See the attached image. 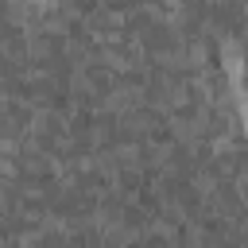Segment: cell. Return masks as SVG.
Listing matches in <instances>:
<instances>
[{
	"label": "cell",
	"instance_id": "obj_1",
	"mask_svg": "<svg viewBox=\"0 0 248 248\" xmlns=\"http://www.w3.org/2000/svg\"><path fill=\"white\" fill-rule=\"evenodd\" d=\"M229 70H232V97H236V108H240V120H244V132H248V39L236 46Z\"/></svg>",
	"mask_w": 248,
	"mask_h": 248
}]
</instances>
